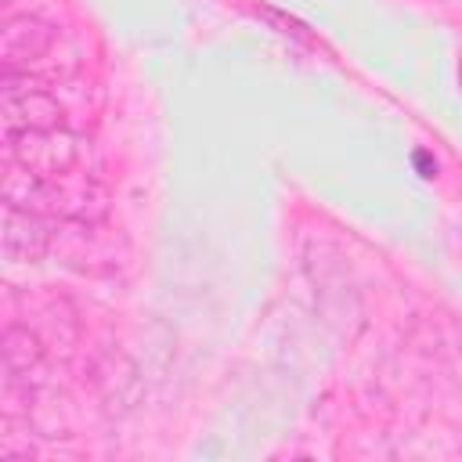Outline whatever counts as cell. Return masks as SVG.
Instances as JSON below:
<instances>
[{"mask_svg":"<svg viewBox=\"0 0 462 462\" xmlns=\"http://www.w3.org/2000/svg\"><path fill=\"white\" fill-rule=\"evenodd\" d=\"M0 354H4V372H7V383H22L29 379V372L40 368L43 361V343L32 328L25 325H7L4 336H0Z\"/></svg>","mask_w":462,"mask_h":462,"instance_id":"obj_5","label":"cell"},{"mask_svg":"<svg viewBox=\"0 0 462 462\" xmlns=\"http://www.w3.org/2000/svg\"><path fill=\"white\" fill-rule=\"evenodd\" d=\"M0 123H4V134L54 130V126H61V105L43 87L0 94Z\"/></svg>","mask_w":462,"mask_h":462,"instance_id":"obj_3","label":"cell"},{"mask_svg":"<svg viewBox=\"0 0 462 462\" xmlns=\"http://www.w3.org/2000/svg\"><path fill=\"white\" fill-rule=\"evenodd\" d=\"M7 141V159L40 173V177H65L79 162V137L65 126L54 130H25V134H4Z\"/></svg>","mask_w":462,"mask_h":462,"instance_id":"obj_1","label":"cell"},{"mask_svg":"<svg viewBox=\"0 0 462 462\" xmlns=\"http://www.w3.org/2000/svg\"><path fill=\"white\" fill-rule=\"evenodd\" d=\"M47 227L40 220V213L18 209V206H4V256L7 260H40L47 253Z\"/></svg>","mask_w":462,"mask_h":462,"instance_id":"obj_4","label":"cell"},{"mask_svg":"<svg viewBox=\"0 0 462 462\" xmlns=\"http://www.w3.org/2000/svg\"><path fill=\"white\" fill-rule=\"evenodd\" d=\"M54 47V25L36 14H11L0 25V61L4 69H29Z\"/></svg>","mask_w":462,"mask_h":462,"instance_id":"obj_2","label":"cell"},{"mask_svg":"<svg viewBox=\"0 0 462 462\" xmlns=\"http://www.w3.org/2000/svg\"><path fill=\"white\" fill-rule=\"evenodd\" d=\"M415 166H419L422 177H437V162H433L426 152H415Z\"/></svg>","mask_w":462,"mask_h":462,"instance_id":"obj_6","label":"cell"}]
</instances>
